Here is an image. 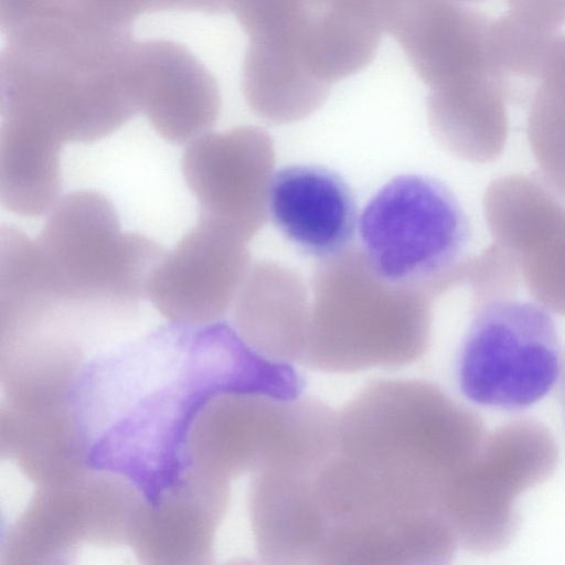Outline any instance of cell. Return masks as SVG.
Instances as JSON below:
<instances>
[{
	"label": "cell",
	"mask_w": 565,
	"mask_h": 565,
	"mask_svg": "<svg viewBox=\"0 0 565 565\" xmlns=\"http://www.w3.org/2000/svg\"><path fill=\"white\" fill-rule=\"evenodd\" d=\"M222 565H260V564L256 563L255 561H253L250 558L235 557V558L226 561Z\"/></svg>",
	"instance_id": "603a6c76"
},
{
	"label": "cell",
	"mask_w": 565,
	"mask_h": 565,
	"mask_svg": "<svg viewBox=\"0 0 565 565\" xmlns=\"http://www.w3.org/2000/svg\"><path fill=\"white\" fill-rule=\"evenodd\" d=\"M245 141L241 131H206L191 140L181 157L182 175L198 202V222L239 238L249 231L243 196L248 175Z\"/></svg>",
	"instance_id": "e0dca14e"
},
{
	"label": "cell",
	"mask_w": 565,
	"mask_h": 565,
	"mask_svg": "<svg viewBox=\"0 0 565 565\" xmlns=\"http://www.w3.org/2000/svg\"><path fill=\"white\" fill-rule=\"evenodd\" d=\"M309 320L307 289L298 274L271 263L249 267L233 305V322L253 350L275 362H301Z\"/></svg>",
	"instance_id": "9a60e30c"
},
{
	"label": "cell",
	"mask_w": 565,
	"mask_h": 565,
	"mask_svg": "<svg viewBox=\"0 0 565 565\" xmlns=\"http://www.w3.org/2000/svg\"><path fill=\"white\" fill-rule=\"evenodd\" d=\"M559 381H561L562 404L564 407V415H565V362H563V369H562V374H561Z\"/></svg>",
	"instance_id": "cb8c5ba5"
},
{
	"label": "cell",
	"mask_w": 565,
	"mask_h": 565,
	"mask_svg": "<svg viewBox=\"0 0 565 565\" xmlns=\"http://www.w3.org/2000/svg\"><path fill=\"white\" fill-rule=\"evenodd\" d=\"M527 139L544 184L565 199V90L539 81L526 124Z\"/></svg>",
	"instance_id": "44dd1931"
},
{
	"label": "cell",
	"mask_w": 565,
	"mask_h": 565,
	"mask_svg": "<svg viewBox=\"0 0 565 565\" xmlns=\"http://www.w3.org/2000/svg\"><path fill=\"white\" fill-rule=\"evenodd\" d=\"M127 86L136 111L142 113L169 142H190L206 132L218 114L215 77L178 41L135 40L127 64Z\"/></svg>",
	"instance_id": "30bf717a"
},
{
	"label": "cell",
	"mask_w": 565,
	"mask_h": 565,
	"mask_svg": "<svg viewBox=\"0 0 565 565\" xmlns=\"http://www.w3.org/2000/svg\"><path fill=\"white\" fill-rule=\"evenodd\" d=\"M565 24V1H513L492 19L489 43L495 65L512 76L539 77Z\"/></svg>",
	"instance_id": "ffe728a7"
},
{
	"label": "cell",
	"mask_w": 565,
	"mask_h": 565,
	"mask_svg": "<svg viewBox=\"0 0 565 565\" xmlns=\"http://www.w3.org/2000/svg\"><path fill=\"white\" fill-rule=\"evenodd\" d=\"M145 10L146 1L1 0V54L68 102L120 106L132 21Z\"/></svg>",
	"instance_id": "3957f363"
},
{
	"label": "cell",
	"mask_w": 565,
	"mask_h": 565,
	"mask_svg": "<svg viewBox=\"0 0 565 565\" xmlns=\"http://www.w3.org/2000/svg\"><path fill=\"white\" fill-rule=\"evenodd\" d=\"M286 403L247 394L211 398L190 427L182 472L230 482L253 472L273 443Z\"/></svg>",
	"instance_id": "4fadbf2b"
},
{
	"label": "cell",
	"mask_w": 565,
	"mask_h": 565,
	"mask_svg": "<svg viewBox=\"0 0 565 565\" xmlns=\"http://www.w3.org/2000/svg\"><path fill=\"white\" fill-rule=\"evenodd\" d=\"M239 239L198 222L154 266L145 296L170 322L221 321L250 267Z\"/></svg>",
	"instance_id": "9c48e42d"
},
{
	"label": "cell",
	"mask_w": 565,
	"mask_h": 565,
	"mask_svg": "<svg viewBox=\"0 0 565 565\" xmlns=\"http://www.w3.org/2000/svg\"><path fill=\"white\" fill-rule=\"evenodd\" d=\"M544 71L554 79L565 85V35L553 44L545 62Z\"/></svg>",
	"instance_id": "7402d4cb"
},
{
	"label": "cell",
	"mask_w": 565,
	"mask_h": 565,
	"mask_svg": "<svg viewBox=\"0 0 565 565\" xmlns=\"http://www.w3.org/2000/svg\"><path fill=\"white\" fill-rule=\"evenodd\" d=\"M63 142L26 121L1 118L0 201L25 216L51 211L60 200Z\"/></svg>",
	"instance_id": "d6986e66"
},
{
	"label": "cell",
	"mask_w": 565,
	"mask_h": 565,
	"mask_svg": "<svg viewBox=\"0 0 565 565\" xmlns=\"http://www.w3.org/2000/svg\"><path fill=\"white\" fill-rule=\"evenodd\" d=\"M228 502L230 482L182 473L142 504L129 543L139 565H213L215 532Z\"/></svg>",
	"instance_id": "8fae6325"
},
{
	"label": "cell",
	"mask_w": 565,
	"mask_h": 565,
	"mask_svg": "<svg viewBox=\"0 0 565 565\" xmlns=\"http://www.w3.org/2000/svg\"><path fill=\"white\" fill-rule=\"evenodd\" d=\"M334 452L443 502L479 450L469 416L438 386L418 379H383L337 412Z\"/></svg>",
	"instance_id": "7a4b0ae2"
},
{
	"label": "cell",
	"mask_w": 565,
	"mask_h": 565,
	"mask_svg": "<svg viewBox=\"0 0 565 565\" xmlns=\"http://www.w3.org/2000/svg\"><path fill=\"white\" fill-rule=\"evenodd\" d=\"M358 231L372 269L391 284L430 298L456 279L470 239L468 216L439 179L404 173L381 186L363 207Z\"/></svg>",
	"instance_id": "5b68a950"
},
{
	"label": "cell",
	"mask_w": 565,
	"mask_h": 565,
	"mask_svg": "<svg viewBox=\"0 0 565 565\" xmlns=\"http://www.w3.org/2000/svg\"><path fill=\"white\" fill-rule=\"evenodd\" d=\"M87 527L73 481L40 487L1 540L0 565H76Z\"/></svg>",
	"instance_id": "ac0fdd59"
},
{
	"label": "cell",
	"mask_w": 565,
	"mask_h": 565,
	"mask_svg": "<svg viewBox=\"0 0 565 565\" xmlns=\"http://www.w3.org/2000/svg\"><path fill=\"white\" fill-rule=\"evenodd\" d=\"M457 536L444 514L391 523L333 527L315 565H451Z\"/></svg>",
	"instance_id": "2e32d148"
},
{
	"label": "cell",
	"mask_w": 565,
	"mask_h": 565,
	"mask_svg": "<svg viewBox=\"0 0 565 565\" xmlns=\"http://www.w3.org/2000/svg\"><path fill=\"white\" fill-rule=\"evenodd\" d=\"M35 239L70 296L104 306L139 307L150 273L164 255L151 238L124 231L114 203L95 189L62 196Z\"/></svg>",
	"instance_id": "8992f818"
},
{
	"label": "cell",
	"mask_w": 565,
	"mask_h": 565,
	"mask_svg": "<svg viewBox=\"0 0 565 565\" xmlns=\"http://www.w3.org/2000/svg\"><path fill=\"white\" fill-rule=\"evenodd\" d=\"M563 354L551 313L540 305L499 299L475 312L456 359V380L471 403L519 412L559 381Z\"/></svg>",
	"instance_id": "52a82bcc"
},
{
	"label": "cell",
	"mask_w": 565,
	"mask_h": 565,
	"mask_svg": "<svg viewBox=\"0 0 565 565\" xmlns=\"http://www.w3.org/2000/svg\"><path fill=\"white\" fill-rule=\"evenodd\" d=\"M303 388L294 364L257 353L223 321L170 322L87 360L68 403L88 469L119 477L152 500L180 478L190 427L211 398L291 402Z\"/></svg>",
	"instance_id": "6da1fadb"
},
{
	"label": "cell",
	"mask_w": 565,
	"mask_h": 565,
	"mask_svg": "<svg viewBox=\"0 0 565 565\" xmlns=\"http://www.w3.org/2000/svg\"><path fill=\"white\" fill-rule=\"evenodd\" d=\"M265 199L274 225L301 252L322 260L350 248L358 228L356 202L334 170L282 167L268 179Z\"/></svg>",
	"instance_id": "7c38bea8"
},
{
	"label": "cell",
	"mask_w": 565,
	"mask_h": 565,
	"mask_svg": "<svg viewBox=\"0 0 565 565\" xmlns=\"http://www.w3.org/2000/svg\"><path fill=\"white\" fill-rule=\"evenodd\" d=\"M555 459L543 440L498 444L478 452L443 501L458 544L476 554L507 546L518 527L516 497L548 478Z\"/></svg>",
	"instance_id": "ba28073f"
},
{
	"label": "cell",
	"mask_w": 565,
	"mask_h": 565,
	"mask_svg": "<svg viewBox=\"0 0 565 565\" xmlns=\"http://www.w3.org/2000/svg\"><path fill=\"white\" fill-rule=\"evenodd\" d=\"M312 478L271 468L252 472L248 511L263 565H315L326 526Z\"/></svg>",
	"instance_id": "5bb4252c"
},
{
	"label": "cell",
	"mask_w": 565,
	"mask_h": 565,
	"mask_svg": "<svg viewBox=\"0 0 565 565\" xmlns=\"http://www.w3.org/2000/svg\"><path fill=\"white\" fill-rule=\"evenodd\" d=\"M431 299L383 279L362 250L322 259L301 363L329 374L409 365L428 348Z\"/></svg>",
	"instance_id": "277c9868"
}]
</instances>
